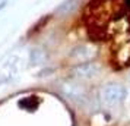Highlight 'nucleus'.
<instances>
[{"label": "nucleus", "mask_w": 130, "mask_h": 126, "mask_svg": "<svg viewBox=\"0 0 130 126\" xmlns=\"http://www.w3.org/2000/svg\"><path fill=\"white\" fill-rule=\"evenodd\" d=\"M126 90L124 87L117 84H110L102 88L101 97H102V101L105 103L107 106H118L124 101L126 98Z\"/></svg>", "instance_id": "obj_1"}, {"label": "nucleus", "mask_w": 130, "mask_h": 126, "mask_svg": "<svg viewBox=\"0 0 130 126\" xmlns=\"http://www.w3.org/2000/svg\"><path fill=\"white\" fill-rule=\"evenodd\" d=\"M98 73H100V66L96 63H91V62L79 63L72 71V75L79 79H91L94 76H96Z\"/></svg>", "instance_id": "obj_2"}, {"label": "nucleus", "mask_w": 130, "mask_h": 126, "mask_svg": "<svg viewBox=\"0 0 130 126\" xmlns=\"http://www.w3.org/2000/svg\"><path fill=\"white\" fill-rule=\"evenodd\" d=\"M61 92L64 94L66 98H69L72 101H80L85 100V91L82 87L76 84H64L61 87Z\"/></svg>", "instance_id": "obj_3"}, {"label": "nucleus", "mask_w": 130, "mask_h": 126, "mask_svg": "<svg viewBox=\"0 0 130 126\" xmlns=\"http://www.w3.org/2000/svg\"><path fill=\"white\" fill-rule=\"evenodd\" d=\"M80 2H82V0H64V2H63V3L56 9V13L60 15V16H67V15H72V13L79 7Z\"/></svg>", "instance_id": "obj_4"}, {"label": "nucleus", "mask_w": 130, "mask_h": 126, "mask_svg": "<svg viewBox=\"0 0 130 126\" xmlns=\"http://www.w3.org/2000/svg\"><path fill=\"white\" fill-rule=\"evenodd\" d=\"M31 60H32V63H35V65H41V63H44V60H45V54H44V51H41V50H32V53H31Z\"/></svg>", "instance_id": "obj_5"}]
</instances>
